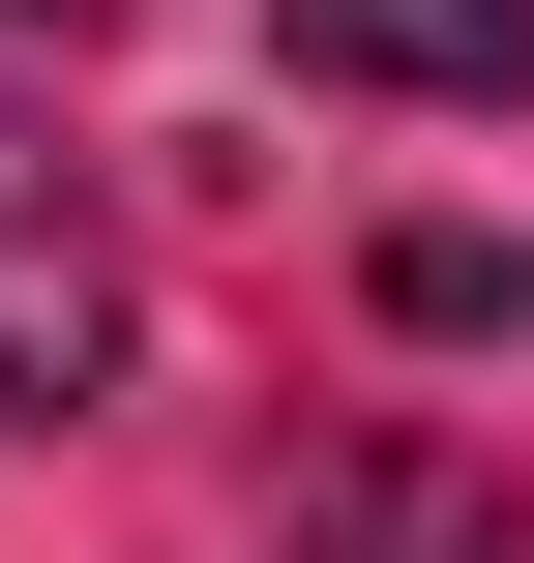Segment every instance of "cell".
Wrapping results in <instances>:
<instances>
[{
  "mask_svg": "<svg viewBox=\"0 0 534 563\" xmlns=\"http://www.w3.org/2000/svg\"><path fill=\"white\" fill-rule=\"evenodd\" d=\"M89 386H119V238H89V178L0 119V445L89 416Z\"/></svg>",
  "mask_w": 534,
  "mask_h": 563,
  "instance_id": "1",
  "label": "cell"
},
{
  "mask_svg": "<svg viewBox=\"0 0 534 563\" xmlns=\"http://www.w3.org/2000/svg\"><path fill=\"white\" fill-rule=\"evenodd\" d=\"M297 89H416V119H505L534 89V0H268Z\"/></svg>",
  "mask_w": 534,
  "mask_h": 563,
  "instance_id": "2",
  "label": "cell"
},
{
  "mask_svg": "<svg viewBox=\"0 0 534 563\" xmlns=\"http://www.w3.org/2000/svg\"><path fill=\"white\" fill-rule=\"evenodd\" d=\"M297 563H505V475H416V445H297Z\"/></svg>",
  "mask_w": 534,
  "mask_h": 563,
  "instance_id": "3",
  "label": "cell"
},
{
  "mask_svg": "<svg viewBox=\"0 0 534 563\" xmlns=\"http://www.w3.org/2000/svg\"><path fill=\"white\" fill-rule=\"evenodd\" d=\"M30 30H119V0H30Z\"/></svg>",
  "mask_w": 534,
  "mask_h": 563,
  "instance_id": "4",
  "label": "cell"
}]
</instances>
